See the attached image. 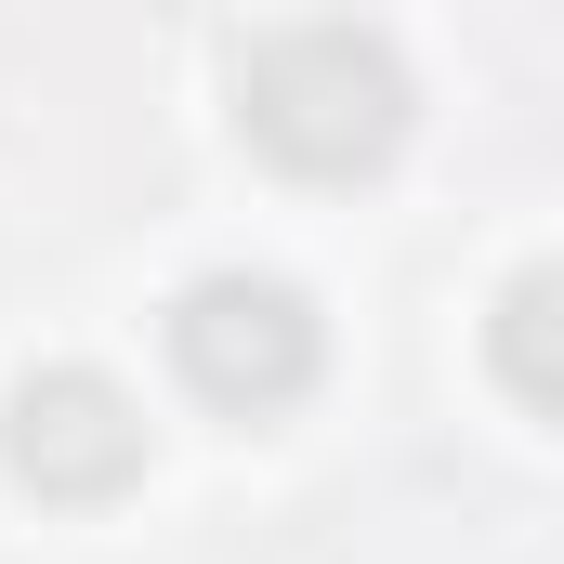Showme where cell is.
I'll use <instances>...</instances> for the list:
<instances>
[{
	"mask_svg": "<svg viewBox=\"0 0 564 564\" xmlns=\"http://www.w3.org/2000/svg\"><path fill=\"white\" fill-rule=\"evenodd\" d=\"M237 132L302 184H368L408 144V66L381 26H341V13L250 26L237 40Z\"/></svg>",
	"mask_w": 564,
	"mask_h": 564,
	"instance_id": "6da1fadb",
	"label": "cell"
},
{
	"mask_svg": "<svg viewBox=\"0 0 564 564\" xmlns=\"http://www.w3.org/2000/svg\"><path fill=\"white\" fill-rule=\"evenodd\" d=\"M315 355H328V328H315V302L289 276H197L171 302V368H184V394L224 408V421L302 408V394H315Z\"/></svg>",
	"mask_w": 564,
	"mask_h": 564,
	"instance_id": "7a4b0ae2",
	"label": "cell"
},
{
	"mask_svg": "<svg viewBox=\"0 0 564 564\" xmlns=\"http://www.w3.org/2000/svg\"><path fill=\"white\" fill-rule=\"evenodd\" d=\"M552 315H564V276H552V263H525V276L499 289V381H512V408H525V421H552V408H564Z\"/></svg>",
	"mask_w": 564,
	"mask_h": 564,
	"instance_id": "277c9868",
	"label": "cell"
},
{
	"mask_svg": "<svg viewBox=\"0 0 564 564\" xmlns=\"http://www.w3.org/2000/svg\"><path fill=\"white\" fill-rule=\"evenodd\" d=\"M0 459H13L26 499L106 512V499L144 473V408L106 381V368H40V381H13V408H0Z\"/></svg>",
	"mask_w": 564,
	"mask_h": 564,
	"instance_id": "3957f363",
	"label": "cell"
}]
</instances>
